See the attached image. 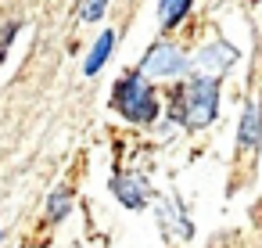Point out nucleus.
Wrapping results in <instances>:
<instances>
[{"instance_id": "6e6552de", "label": "nucleus", "mask_w": 262, "mask_h": 248, "mask_svg": "<svg viewBox=\"0 0 262 248\" xmlns=\"http://www.w3.org/2000/svg\"><path fill=\"white\" fill-rule=\"evenodd\" d=\"M187 11H190V0H162V22L165 26H176Z\"/></svg>"}, {"instance_id": "7ed1b4c3", "label": "nucleus", "mask_w": 262, "mask_h": 248, "mask_svg": "<svg viewBox=\"0 0 262 248\" xmlns=\"http://www.w3.org/2000/svg\"><path fill=\"white\" fill-rule=\"evenodd\" d=\"M183 69H187V58H183L176 47H169V44H158V47L147 54V61H144V72H147V76H162V79L180 76Z\"/></svg>"}, {"instance_id": "39448f33", "label": "nucleus", "mask_w": 262, "mask_h": 248, "mask_svg": "<svg viewBox=\"0 0 262 248\" xmlns=\"http://www.w3.org/2000/svg\"><path fill=\"white\" fill-rule=\"evenodd\" d=\"M262 133V105H248L241 119V151H251Z\"/></svg>"}, {"instance_id": "20e7f679", "label": "nucleus", "mask_w": 262, "mask_h": 248, "mask_svg": "<svg viewBox=\"0 0 262 248\" xmlns=\"http://www.w3.org/2000/svg\"><path fill=\"white\" fill-rule=\"evenodd\" d=\"M112 191H115V194H119V201H122V205H129V209L147 205V180H144V176L115 173V176H112Z\"/></svg>"}, {"instance_id": "f257e3e1", "label": "nucleus", "mask_w": 262, "mask_h": 248, "mask_svg": "<svg viewBox=\"0 0 262 248\" xmlns=\"http://www.w3.org/2000/svg\"><path fill=\"white\" fill-rule=\"evenodd\" d=\"M169 108H172V119H180L190 130L208 126L215 119V108H219V79L215 76H198V79L176 87Z\"/></svg>"}, {"instance_id": "9b49d317", "label": "nucleus", "mask_w": 262, "mask_h": 248, "mask_svg": "<svg viewBox=\"0 0 262 248\" xmlns=\"http://www.w3.org/2000/svg\"><path fill=\"white\" fill-rule=\"evenodd\" d=\"M15 29H18V26L11 22V26H4V33H0V61H4V54H8V44L15 40Z\"/></svg>"}, {"instance_id": "1a4fd4ad", "label": "nucleus", "mask_w": 262, "mask_h": 248, "mask_svg": "<svg viewBox=\"0 0 262 248\" xmlns=\"http://www.w3.org/2000/svg\"><path fill=\"white\" fill-rule=\"evenodd\" d=\"M69 198H72V191H69V187H58V194H51V205H47L51 219H61V216H65V209H69Z\"/></svg>"}, {"instance_id": "f03ea898", "label": "nucleus", "mask_w": 262, "mask_h": 248, "mask_svg": "<svg viewBox=\"0 0 262 248\" xmlns=\"http://www.w3.org/2000/svg\"><path fill=\"white\" fill-rule=\"evenodd\" d=\"M112 108H115L119 115H126L129 122H155V115H158L155 90L147 87V79H144L140 72H133V76H122V79L115 83Z\"/></svg>"}, {"instance_id": "0eeeda50", "label": "nucleus", "mask_w": 262, "mask_h": 248, "mask_svg": "<svg viewBox=\"0 0 262 248\" xmlns=\"http://www.w3.org/2000/svg\"><path fill=\"white\" fill-rule=\"evenodd\" d=\"M115 47V33L108 29V33H101V40L94 44V51H90V58H86V76H94L104 61H108V51Z\"/></svg>"}, {"instance_id": "9d476101", "label": "nucleus", "mask_w": 262, "mask_h": 248, "mask_svg": "<svg viewBox=\"0 0 262 248\" xmlns=\"http://www.w3.org/2000/svg\"><path fill=\"white\" fill-rule=\"evenodd\" d=\"M104 8H108V0H83V4H79V15H83V22H97V18L104 15Z\"/></svg>"}, {"instance_id": "423d86ee", "label": "nucleus", "mask_w": 262, "mask_h": 248, "mask_svg": "<svg viewBox=\"0 0 262 248\" xmlns=\"http://www.w3.org/2000/svg\"><path fill=\"white\" fill-rule=\"evenodd\" d=\"M233 58H237V51L233 47H226V44H212V47H205L201 51V65L205 69H230L233 65Z\"/></svg>"}]
</instances>
